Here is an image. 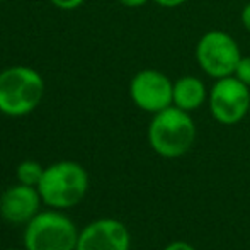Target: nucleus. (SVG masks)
I'll return each instance as SVG.
<instances>
[{"label":"nucleus","mask_w":250,"mask_h":250,"mask_svg":"<svg viewBox=\"0 0 250 250\" xmlns=\"http://www.w3.org/2000/svg\"><path fill=\"white\" fill-rule=\"evenodd\" d=\"M196 123L191 112L170 105L157 112L148 125V143L151 150L164 158H181L196 142Z\"/></svg>","instance_id":"1"},{"label":"nucleus","mask_w":250,"mask_h":250,"mask_svg":"<svg viewBox=\"0 0 250 250\" xmlns=\"http://www.w3.org/2000/svg\"><path fill=\"white\" fill-rule=\"evenodd\" d=\"M206 85L201 79L194 75H184L174 82V105L182 111H198L208 101Z\"/></svg>","instance_id":"10"},{"label":"nucleus","mask_w":250,"mask_h":250,"mask_svg":"<svg viewBox=\"0 0 250 250\" xmlns=\"http://www.w3.org/2000/svg\"><path fill=\"white\" fill-rule=\"evenodd\" d=\"M131 235L123 221L101 218L89 223L79 235L77 250H129Z\"/></svg>","instance_id":"8"},{"label":"nucleus","mask_w":250,"mask_h":250,"mask_svg":"<svg viewBox=\"0 0 250 250\" xmlns=\"http://www.w3.org/2000/svg\"><path fill=\"white\" fill-rule=\"evenodd\" d=\"M240 22H242V26H244V29L250 33V2L244 7V9H242Z\"/></svg>","instance_id":"16"},{"label":"nucleus","mask_w":250,"mask_h":250,"mask_svg":"<svg viewBox=\"0 0 250 250\" xmlns=\"http://www.w3.org/2000/svg\"><path fill=\"white\" fill-rule=\"evenodd\" d=\"M41 196L38 188L21 184L9 188L0 198V214L9 223H29L41 206Z\"/></svg>","instance_id":"9"},{"label":"nucleus","mask_w":250,"mask_h":250,"mask_svg":"<svg viewBox=\"0 0 250 250\" xmlns=\"http://www.w3.org/2000/svg\"><path fill=\"white\" fill-rule=\"evenodd\" d=\"M44 80L38 70L24 65L7 66L0 72V112L9 118L27 116L41 104Z\"/></svg>","instance_id":"2"},{"label":"nucleus","mask_w":250,"mask_h":250,"mask_svg":"<svg viewBox=\"0 0 250 250\" xmlns=\"http://www.w3.org/2000/svg\"><path fill=\"white\" fill-rule=\"evenodd\" d=\"M5 250H27V249H5Z\"/></svg>","instance_id":"18"},{"label":"nucleus","mask_w":250,"mask_h":250,"mask_svg":"<svg viewBox=\"0 0 250 250\" xmlns=\"http://www.w3.org/2000/svg\"><path fill=\"white\" fill-rule=\"evenodd\" d=\"M211 116L225 126L240 123L250 111V87L235 75L218 79L208 96Z\"/></svg>","instance_id":"6"},{"label":"nucleus","mask_w":250,"mask_h":250,"mask_svg":"<svg viewBox=\"0 0 250 250\" xmlns=\"http://www.w3.org/2000/svg\"><path fill=\"white\" fill-rule=\"evenodd\" d=\"M89 189V174L72 160L56 162L44 168L38 191L44 204L55 209H66L80 203Z\"/></svg>","instance_id":"3"},{"label":"nucleus","mask_w":250,"mask_h":250,"mask_svg":"<svg viewBox=\"0 0 250 250\" xmlns=\"http://www.w3.org/2000/svg\"><path fill=\"white\" fill-rule=\"evenodd\" d=\"M151 2L164 7V9H177V7L184 5L186 2H189V0H151Z\"/></svg>","instance_id":"14"},{"label":"nucleus","mask_w":250,"mask_h":250,"mask_svg":"<svg viewBox=\"0 0 250 250\" xmlns=\"http://www.w3.org/2000/svg\"><path fill=\"white\" fill-rule=\"evenodd\" d=\"M53 7L60 10H75L85 3V0H48Z\"/></svg>","instance_id":"13"},{"label":"nucleus","mask_w":250,"mask_h":250,"mask_svg":"<svg viewBox=\"0 0 250 250\" xmlns=\"http://www.w3.org/2000/svg\"><path fill=\"white\" fill-rule=\"evenodd\" d=\"M123 7H128V9H140V7L146 5L151 0H118Z\"/></svg>","instance_id":"17"},{"label":"nucleus","mask_w":250,"mask_h":250,"mask_svg":"<svg viewBox=\"0 0 250 250\" xmlns=\"http://www.w3.org/2000/svg\"><path fill=\"white\" fill-rule=\"evenodd\" d=\"M235 77H237L240 82H244L245 85L250 87V56L242 55L240 62H238L237 68H235Z\"/></svg>","instance_id":"12"},{"label":"nucleus","mask_w":250,"mask_h":250,"mask_svg":"<svg viewBox=\"0 0 250 250\" xmlns=\"http://www.w3.org/2000/svg\"><path fill=\"white\" fill-rule=\"evenodd\" d=\"M196 62L208 77L218 80L235 73L242 51L231 34L211 29L199 38L196 44Z\"/></svg>","instance_id":"5"},{"label":"nucleus","mask_w":250,"mask_h":250,"mask_svg":"<svg viewBox=\"0 0 250 250\" xmlns=\"http://www.w3.org/2000/svg\"><path fill=\"white\" fill-rule=\"evenodd\" d=\"M79 230L68 216L56 211L38 213L24 231L27 250H77Z\"/></svg>","instance_id":"4"},{"label":"nucleus","mask_w":250,"mask_h":250,"mask_svg":"<svg viewBox=\"0 0 250 250\" xmlns=\"http://www.w3.org/2000/svg\"><path fill=\"white\" fill-rule=\"evenodd\" d=\"M162 250H196V249L192 247L191 244H188V242L175 240V242H170L168 245H165Z\"/></svg>","instance_id":"15"},{"label":"nucleus","mask_w":250,"mask_h":250,"mask_svg":"<svg viewBox=\"0 0 250 250\" xmlns=\"http://www.w3.org/2000/svg\"><path fill=\"white\" fill-rule=\"evenodd\" d=\"M17 179H19L21 184L26 186H33V188H38L41 177H43L44 168L41 167V164L34 160H24L17 165Z\"/></svg>","instance_id":"11"},{"label":"nucleus","mask_w":250,"mask_h":250,"mask_svg":"<svg viewBox=\"0 0 250 250\" xmlns=\"http://www.w3.org/2000/svg\"><path fill=\"white\" fill-rule=\"evenodd\" d=\"M129 97L138 109L157 114L174 105V82L160 70H140L129 82Z\"/></svg>","instance_id":"7"},{"label":"nucleus","mask_w":250,"mask_h":250,"mask_svg":"<svg viewBox=\"0 0 250 250\" xmlns=\"http://www.w3.org/2000/svg\"><path fill=\"white\" fill-rule=\"evenodd\" d=\"M0 2H7V0H0Z\"/></svg>","instance_id":"19"}]
</instances>
